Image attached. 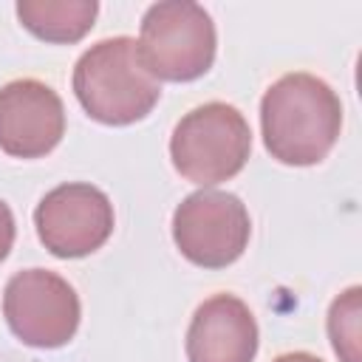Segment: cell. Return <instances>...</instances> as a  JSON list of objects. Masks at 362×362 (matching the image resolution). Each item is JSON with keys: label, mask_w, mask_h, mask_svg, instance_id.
I'll list each match as a JSON object with an SVG mask.
<instances>
[{"label": "cell", "mask_w": 362, "mask_h": 362, "mask_svg": "<svg viewBox=\"0 0 362 362\" xmlns=\"http://www.w3.org/2000/svg\"><path fill=\"white\" fill-rule=\"evenodd\" d=\"M263 144L272 158L308 167L322 161L342 130V102L311 74L280 76L260 102Z\"/></svg>", "instance_id": "6da1fadb"}, {"label": "cell", "mask_w": 362, "mask_h": 362, "mask_svg": "<svg viewBox=\"0 0 362 362\" xmlns=\"http://www.w3.org/2000/svg\"><path fill=\"white\" fill-rule=\"evenodd\" d=\"M74 93L90 119L119 127L144 119L156 107L161 88L141 65L136 40L113 37L90 45L79 57Z\"/></svg>", "instance_id": "7a4b0ae2"}, {"label": "cell", "mask_w": 362, "mask_h": 362, "mask_svg": "<svg viewBox=\"0 0 362 362\" xmlns=\"http://www.w3.org/2000/svg\"><path fill=\"white\" fill-rule=\"evenodd\" d=\"M252 153V130L243 113L226 102L189 110L173 130V167L192 184L209 187L238 175Z\"/></svg>", "instance_id": "3957f363"}, {"label": "cell", "mask_w": 362, "mask_h": 362, "mask_svg": "<svg viewBox=\"0 0 362 362\" xmlns=\"http://www.w3.org/2000/svg\"><path fill=\"white\" fill-rule=\"evenodd\" d=\"M136 51L153 79L192 82L204 76L215 59L212 17L198 3H156L141 20Z\"/></svg>", "instance_id": "277c9868"}, {"label": "cell", "mask_w": 362, "mask_h": 362, "mask_svg": "<svg viewBox=\"0 0 362 362\" xmlns=\"http://www.w3.org/2000/svg\"><path fill=\"white\" fill-rule=\"evenodd\" d=\"M252 235L246 206L232 192L201 189L187 195L173 215V238L187 260L204 269L235 263Z\"/></svg>", "instance_id": "5b68a950"}, {"label": "cell", "mask_w": 362, "mask_h": 362, "mask_svg": "<svg viewBox=\"0 0 362 362\" xmlns=\"http://www.w3.org/2000/svg\"><path fill=\"white\" fill-rule=\"evenodd\" d=\"M3 314L17 339L31 348H59L79 325V297L48 269L17 272L3 291Z\"/></svg>", "instance_id": "8992f818"}, {"label": "cell", "mask_w": 362, "mask_h": 362, "mask_svg": "<svg viewBox=\"0 0 362 362\" xmlns=\"http://www.w3.org/2000/svg\"><path fill=\"white\" fill-rule=\"evenodd\" d=\"M34 226L57 257H85L113 232V204L90 184H62L34 209Z\"/></svg>", "instance_id": "52a82bcc"}, {"label": "cell", "mask_w": 362, "mask_h": 362, "mask_svg": "<svg viewBox=\"0 0 362 362\" xmlns=\"http://www.w3.org/2000/svg\"><path fill=\"white\" fill-rule=\"evenodd\" d=\"M65 133L62 99L40 79H14L0 88V147L17 158L51 153Z\"/></svg>", "instance_id": "ba28073f"}, {"label": "cell", "mask_w": 362, "mask_h": 362, "mask_svg": "<svg viewBox=\"0 0 362 362\" xmlns=\"http://www.w3.org/2000/svg\"><path fill=\"white\" fill-rule=\"evenodd\" d=\"M257 354V322L249 305L232 294L204 300L187 331L189 362H252Z\"/></svg>", "instance_id": "9c48e42d"}, {"label": "cell", "mask_w": 362, "mask_h": 362, "mask_svg": "<svg viewBox=\"0 0 362 362\" xmlns=\"http://www.w3.org/2000/svg\"><path fill=\"white\" fill-rule=\"evenodd\" d=\"M96 0H20V23L45 42H76L96 20Z\"/></svg>", "instance_id": "30bf717a"}, {"label": "cell", "mask_w": 362, "mask_h": 362, "mask_svg": "<svg viewBox=\"0 0 362 362\" xmlns=\"http://www.w3.org/2000/svg\"><path fill=\"white\" fill-rule=\"evenodd\" d=\"M359 286H351L331 303L328 337L342 362H359Z\"/></svg>", "instance_id": "8fae6325"}, {"label": "cell", "mask_w": 362, "mask_h": 362, "mask_svg": "<svg viewBox=\"0 0 362 362\" xmlns=\"http://www.w3.org/2000/svg\"><path fill=\"white\" fill-rule=\"evenodd\" d=\"M11 243H14V215H11V209L0 201V263L8 257Z\"/></svg>", "instance_id": "7c38bea8"}, {"label": "cell", "mask_w": 362, "mask_h": 362, "mask_svg": "<svg viewBox=\"0 0 362 362\" xmlns=\"http://www.w3.org/2000/svg\"><path fill=\"white\" fill-rule=\"evenodd\" d=\"M274 362H322V359H317V356H311V354H303V351H294V354L277 356Z\"/></svg>", "instance_id": "4fadbf2b"}]
</instances>
